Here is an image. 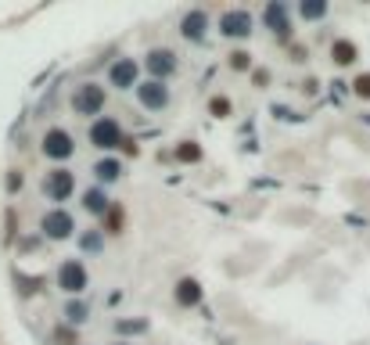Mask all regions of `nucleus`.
<instances>
[{"label": "nucleus", "mask_w": 370, "mask_h": 345, "mask_svg": "<svg viewBox=\"0 0 370 345\" xmlns=\"http://www.w3.org/2000/svg\"><path fill=\"white\" fill-rule=\"evenodd\" d=\"M72 108L79 115H98L101 108H105V90L98 83H83L76 90V98H72Z\"/></svg>", "instance_id": "nucleus-1"}, {"label": "nucleus", "mask_w": 370, "mask_h": 345, "mask_svg": "<svg viewBox=\"0 0 370 345\" xmlns=\"http://www.w3.org/2000/svg\"><path fill=\"white\" fill-rule=\"evenodd\" d=\"M72 187H76V177L69 169H54V172H47V180H43V191L51 201H65L72 194Z\"/></svg>", "instance_id": "nucleus-2"}, {"label": "nucleus", "mask_w": 370, "mask_h": 345, "mask_svg": "<svg viewBox=\"0 0 370 345\" xmlns=\"http://www.w3.org/2000/svg\"><path fill=\"white\" fill-rule=\"evenodd\" d=\"M76 151V144H72V133H65V130H47V137H43V155L47 159H69V155Z\"/></svg>", "instance_id": "nucleus-3"}, {"label": "nucleus", "mask_w": 370, "mask_h": 345, "mask_svg": "<svg viewBox=\"0 0 370 345\" xmlns=\"http://www.w3.org/2000/svg\"><path fill=\"white\" fill-rule=\"evenodd\" d=\"M58 285L65 288V291H83L87 288V266L79 263V259H69V263H61V270H58Z\"/></svg>", "instance_id": "nucleus-4"}, {"label": "nucleus", "mask_w": 370, "mask_h": 345, "mask_svg": "<svg viewBox=\"0 0 370 345\" xmlns=\"http://www.w3.org/2000/svg\"><path fill=\"white\" fill-rule=\"evenodd\" d=\"M72 230H76V223H72V216L65 209H54V212L43 216V234L47 238L61 241V238H72Z\"/></svg>", "instance_id": "nucleus-5"}, {"label": "nucleus", "mask_w": 370, "mask_h": 345, "mask_svg": "<svg viewBox=\"0 0 370 345\" xmlns=\"http://www.w3.org/2000/svg\"><path fill=\"white\" fill-rule=\"evenodd\" d=\"M90 140L98 148H119V140H122V130H119V122L116 119H98L90 126Z\"/></svg>", "instance_id": "nucleus-6"}, {"label": "nucleus", "mask_w": 370, "mask_h": 345, "mask_svg": "<svg viewBox=\"0 0 370 345\" xmlns=\"http://www.w3.org/2000/svg\"><path fill=\"white\" fill-rule=\"evenodd\" d=\"M137 93H140V104H144V108H151V112H158V108H166V104H169V90H166L162 83H158V80L137 87Z\"/></svg>", "instance_id": "nucleus-7"}, {"label": "nucleus", "mask_w": 370, "mask_h": 345, "mask_svg": "<svg viewBox=\"0 0 370 345\" xmlns=\"http://www.w3.org/2000/svg\"><path fill=\"white\" fill-rule=\"evenodd\" d=\"M148 72L151 76H169V72H176V54L173 51H166V47H155V51H148Z\"/></svg>", "instance_id": "nucleus-8"}, {"label": "nucleus", "mask_w": 370, "mask_h": 345, "mask_svg": "<svg viewBox=\"0 0 370 345\" xmlns=\"http://www.w3.org/2000/svg\"><path fill=\"white\" fill-rule=\"evenodd\" d=\"M219 29H223L227 36H248V33H252L248 11H227V14H223V22H219Z\"/></svg>", "instance_id": "nucleus-9"}, {"label": "nucleus", "mask_w": 370, "mask_h": 345, "mask_svg": "<svg viewBox=\"0 0 370 345\" xmlns=\"http://www.w3.org/2000/svg\"><path fill=\"white\" fill-rule=\"evenodd\" d=\"M111 83H116L119 90H126V87H133L137 83V61H130V58H119L116 65H111Z\"/></svg>", "instance_id": "nucleus-10"}, {"label": "nucleus", "mask_w": 370, "mask_h": 345, "mask_svg": "<svg viewBox=\"0 0 370 345\" xmlns=\"http://www.w3.org/2000/svg\"><path fill=\"white\" fill-rule=\"evenodd\" d=\"M180 29H184V36H187V40H202V36H205V29H208L205 11H187V14H184V22H180Z\"/></svg>", "instance_id": "nucleus-11"}, {"label": "nucleus", "mask_w": 370, "mask_h": 345, "mask_svg": "<svg viewBox=\"0 0 370 345\" xmlns=\"http://www.w3.org/2000/svg\"><path fill=\"white\" fill-rule=\"evenodd\" d=\"M176 302L180 306H198L202 302V285L195 277H184L180 285H176Z\"/></svg>", "instance_id": "nucleus-12"}, {"label": "nucleus", "mask_w": 370, "mask_h": 345, "mask_svg": "<svg viewBox=\"0 0 370 345\" xmlns=\"http://www.w3.org/2000/svg\"><path fill=\"white\" fill-rule=\"evenodd\" d=\"M331 58L338 61V65H352V61H356V47H352L349 40H338L331 47Z\"/></svg>", "instance_id": "nucleus-13"}, {"label": "nucleus", "mask_w": 370, "mask_h": 345, "mask_svg": "<svg viewBox=\"0 0 370 345\" xmlns=\"http://www.w3.org/2000/svg\"><path fill=\"white\" fill-rule=\"evenodd\" d=\"M83 209L94 212V216H101V212H108V198H105L101 191H87V194H83Z\"/></svg>", "instance_id": "nucleus-14"}, {"label": "nucleus", "mask_w": 370, "mask_h": 345, "mask_svg": "<svg viewBox=\"0 0 370 345\" xmlns=\"http://www.w3.org/2000/svg\"><path fill=\"white\" fill-rule=\"evenodd\" d=\"M263 19L277 29V33H287V22H284V4H270L266 11H263Z\"/></svg>", "instance_id": "nucleus-15"}, {"label": "nucleus", "mask_w": 370, "mask_h": 345, "mask_svg": "<svg viewBox=\"0 0 370 345\" xmlns=\"http://www.w3.org/2000/svg\"><path fill=\"white\" fill-rule=\"evenodd\" d=\"M176 159H180V162H198L202 159V148L195 144V140H184V144L176 148Z\"/></svg>", "instance_id": "nucleus-16"}, {"label": "nucleus", "mask_w": 370, "mask_h": 345, "mask_svg": "<svg viewBox=\"0 0 370 345\" xmlns=\"http://www.w3.org/2000/svg\"><path fill=\"white\" fill-rule=\"evenodd\" d=\"M324 14H327L324 0H305L302 4V19H324Z\"/></svg>", "instance_id": "nucleus-17"}, {"label": "nucleus", "mask_w": 370, "mask_h": 345, "mask_svg": "<svg viewBox=\"0 0 370 345\" xmlns=\"http://www.w3.org/2000/svg\"><path fill=\"white\" fill-rule=\"evenodd\" d=\"M119 172H122V166H119L116 159H105V162H98V177H101V180H116Z\"/></svg>", "instance_id": "nucleus-18"}, {"label": "nucleus", "mask_w": 370, "mask_h": 345, "mask_svg": "<svg viewBox=\"0 0 370 345\" xmlns=\"http://www.w3.org/2000/svg\"><path fill=\"white\" fill-rule=\"evenodd\" d=\"M144 327H148V320H119V324H116V331L133 335V331H144Z\"/></svg>", "instance_id": "nucleus-19"}, {"label": "nucleus", "mask_w": 370, "mask_h": 345, "mask_svg": "<svg viewBox=\"0 0 370 345\" xmlns=\"http://www.w3.org/2000/svg\"><path fill=\"white\" fill-rule=\"evenodd\" d=\"M119 227H122V209H119V205H111V209H108V230H111V234H119Z\"/></svg>", "instance_id": "nucleus-20"}, {"label": "nucleus", "mask_w": 370, "mask_h": 345, "mask_svg": "<svg viewBox=\"0 0 370 345\" xmlns=\"http://www.w3.org/2000/svg\"><path fill=\"white\" fill-rule=\"evenodd\" d=\"M54 342H58V345H76V335L69 331V327H58V331H54Z\"/></svg>", "instance_id": "nucleus-21"}, {"label": "nucleus", "mask_w": 370, "mask_h": 345, "mask_svg": "<svg viewBox=\"0 0 370 345\" xmlns=\"http://www.w3.org/2000/svg\"><path fill=\"white\" fill-rule=\"evenodd\" d=\"M352 87H356L360 98H370V72L367 76H356V83H352Z\"/></svg>", "instance_id": "nucleus-22"}, {"label": "nucleus", "mask_w": 370, "mask_h": 345, "mask_svg": "<svg viewBox=\"0 0 370 345\" xmlns=\"http://www.w3.org/2000/svg\"><path fill=\"white\" fill-rule=\"evenodd\" d=\"M213 115H230V101L227 98H213Z\"/></svg>", "instance_id": "nucleus-23"}, {"label": "nucleus", "mask_w": 370, "mask_h": 345, "mask_svg": "<svg viewBox=\"0 0 370 345\" xmlns=\"http://www.w3.org/2000/svg\"><path fill=\"white\" fill-rule=\"evenodd\" d=\"M230 69H248V54L245 51H234L230 54Z\"/></svg>", "instance_id": "nucleus-24"}, {"label": "nucleus", "mask_w": 370, "mask_h": 345, "mask_svg": "<svg viewBox=\"0 0 370 345\" xmlns=\"http://www.w3.org/2000/svg\"><path fill=\"white\" fill-rule=\"evenodd\" d=\"M69 320H72V324H79V320H87V309L79 306V302H72V306H69Z\"/></svg>", "instance_id": "nucleus-25"}, {"label": "nucleus", "mask_w": 370, "mask_h": 345, "mask_svg": "<svg viewBox=\"0 0 370 345\" xmlns=\"http://www.w3.org/2000/svg\"><path fill=\"white\" fill-rule=\"evenodd\" d=\"M83 248H87V252H101V238H98V234H87Z\"/></svg>", "instance_id": "nucleus-26"}, {"label": "nucleus", "mask_w": 370, "mask_h": 345, "mask_svg": "<svg viewBox=\"0 0 370 345\" xmlns=\"http://www.w3.org/2000/svg\"><path fill=\"white\" fill-rule=\"evenodd\" d=\"M252 80H255V87H266V83H270V72H266V69H255Z\"/></svg>", "instance_id": "nucleus-27"}]
</instances>
